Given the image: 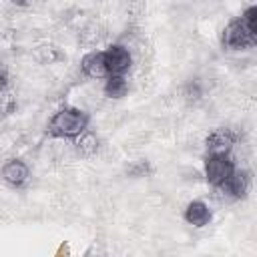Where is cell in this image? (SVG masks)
I'll use <instances>...</instances> for the list:
<instances>
[{"label": "cell", "instance_id": "8992f818", "mask_svg": "<svg viewBox=\"0 0 257 257\" xmlns=\"http://www.w3.org/2000/svg\"><path fill=\"white\" fill-rule=\"evenodd\" d=\"M233 143H235V135L229 128H217L205 141L209 155H229Z\"/></svg>", "mask_w": 257, "mask_h": 257}, {"label": "cell", "instance_id": "52a82bcc", "mask_svg": "<svg viewBox=\"0 0 257 257\" xmlns=\"http://www.w3.org/2000/svg\"><path fill=\"white\" fill-rule=\"evenodd\" d=\"M225 189L235 197V199H243L247 197L249 189H251V173L245 169H235L233 175L229 177V181L225 183Z\"/></svg>", "mask_w": 257, "mask_h": 257}, {"label": "cell", "instance_id": "30bf717a", "mask_svg": "<svg viewBox=\"0 0 257 257\" xmlns=\"http://www.w3.org/2000/svg\"><path fill=\"white\" fill-rule=\"evenodd\" d=\"M128 92V82L122 74H108L104 82V94L110 98H122Z\"/></svg>", "mask_w": 257, "mask_h": 257}, {"label": "cell", "instance_id": "3957f363", "mask_svg": "<svg viewBox=\"0 0 257 257\" xmlns=\"http://www.w3.org/2000/svg\"><path fill=\"white\" fill-rule=\"evenodd\" d=\"M255 40H257V36L247 28L243 18L231 20L223 30V44L231 50H243V48L251 46Z\"/></svg>", "mask_w": 257, "mask_h": 257}, {"label": "cell", "instance_id": "6da1fadb", "mask_svg": "<svg viewBox=\"0 0 257 257\" xmlns=\"http://www.w3.org/2000/svg\"><path fill=\"white\" fill-rule=\"evenodd\" d=\"M90 116L86 112H82L80 108H60L48 122V133L52 137H60V139H76L80 137L86 128H88Z\"/></svg>", "mask_w": 257, "mask_h": 257}, {"label": "cell", "instance_id": "9c48e42d", "mask_svg": "<svg viewBox=\"0 0 257 257\" xmlns=\"http://www.w3.org/2000/svg\"><path fill=\"white\" fill-rule=\"evenodd\" d=\"M185 221L193 227H205L211 221V209L203 201H191L185 207Z\"/></svg>", "mask_w": 257, "mask_h": 257}, {"label": "cell", "instance_id": "4fadbf2b", "mask_svg": "<svg viewBox=\"0 0 257 257\" xmlns=\"http://www.w3.org/2000/svg\"><path fill=\"white\" fill-rule=\"evenodd\" d=\"M10 2H14V4H18V6H26L30 0H10Z\"/></svg>", "mask_w": 257, "mask_h": 257}, {"label": "cell", "instance_id": "5b68a950", "mask_svg": "<svg viewBox=\"0 0 257 257\" xmlns=\"http://www.w3.org/2000/svg\"><path fill=\"white\" fill-rule=\"evenodd\" d=\"M80 68L90 78H104V76H108V66H106L104 50H92L86 56H82Z\"/></svg>", "mask_w": 257, "mask_h": 257}, {"label": "cell", "instance_id": "8fae6325", "mask_svg": "<svg viewBox=\"0 0 257 257\" xmlns=\"http://www.w3.org/2000/svg\"><path fill=\"white\" fill-rule=\"evenodd\" d=\"M96 149H98V139L88 128L80 137H76V151L80 157H92L96 153Z\"/></svg>", "mask_w": 257, "mask_h": 257}, {"label": "cell", "instance_id": "7c38bea8", "mask_svg": "<svg viewBox=\"0 0 257 257\" xmlns=\"http://www.w3.org/2000/svg\"><path fill=\"white\" fill-rule=\"evenodd\" d=\"M243 22L247 24V28L257 36V4L255 6H249L245 12H243Z\"/></svg>", "mask_w": 257, "mask_h": 257}, {"label": "cell", "instance_id": "7a4b0ae2", "mask_svg": "<svg viewBox=\"0 0 257 257\" xmlns=\"http://www.w3.org/2000/svg\"><path fill=\"white\" fill-rule=\"evenodd\" d=\"M235 165L229 155H209L205 163V179L213 187H225L229 177L233 175Z\"/></svg>", "mask_w": 257, "mask_h": 257}, {"label": "cell", "instance_id": "277c9868", "mask_svg": "<svg viewBox=\"0 0 257 257\" xmlns=\"http://www.w3.org/2000/svg\"><path fill=\"white\" fill-rule=\"evenodd\" d=\"M106 56V66H108V74H124L131 68V52L122 46V44H110L104 50Z\"/></svg>", "mask_w": 257, "mask_h": 257}, {"label": "cell", "instance_id": "ba28073f", "mask_svg": "<svg viewBox=\"0 0 257 257\" xmlns=\"http://www.w3.org/2000/svg\"><path fill=\"white\" fill-rule=\"evenodd\" d=\"M2 177H4V181H6L8 185L20 187V185H24L26 179H28V167H26L22 161H18V159H10V161H6L4 167H2Z\"/></svg>", "mask_w": 257, "mask_h": 257}]
</instances>
